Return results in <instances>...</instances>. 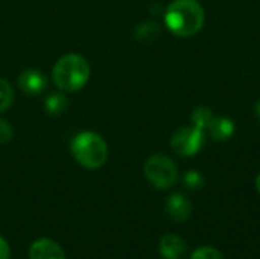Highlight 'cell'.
Masks as SVG:
<instances>
[{"mask_svg":"<svg viewBox=\"0 0 260 259\" xmlns=\"http://www.w3.org/2000/svg\"><path fill=\"white\" fill-rule=\"evenodd\" d=\"M165 21L177 37H192L204 24V8L197 0H174L166 9Z\"/></svg>","mask_w":260,"mask_h":259,"instance_id":"1","label":"cell"},{"mask_svg":"<svg viewBox=\"0 0 260 259\" xmlns=\"http://www.w3.org/2000/svg\"><path fill=\"white\" fill-rule=\"evenodd\" d=\"M52 76L61 90L78 92L87 84L90 78V67L87 60L81 55L69 53L56 61Z\"/></svg>","mask_w":260,"mask_h":259,"instance_id":"2","label":"cell"},{"mask_svg":"<svg viewBox=\"0 0 260 259\" xmlns=\"http://www.w3.org/2000/svg\"><path fill=\"white\" fill-rule=\"evenodd\" d=\"M72 154L81 166L87 169H98L108 159V147L99 134L84 131L73 139Z\"/></svg>","mask_w":260,"mask_h":259,"instance_id":"3","label":"cell"},{"mask_svg":"<svg viewBox=\"0 0 260 259\" xmlns=\"http://www.w3.org/2000/svg\"><path fill=\"white\" fill-rule=\"evenodd\" d=\"M145 176L152 186L168 189L177 183L178 171L171 157L165 154H154L145 163Z\"/></svg>","mask_w":260,"mask_h":259,"instance_id":"4","label":"cell"},{"mask_svg":"<svg viewBox=\"0 0 260 259\" xmlns=\"http://www.w3.org/2000/svg\"><path fill=\"white\" fill-rule=\"evenodd\" d=\"M204 130L198 127H183L175 131L171 145L174 151L180 156H193L204 147Z\"/></svg>","mask_w":260,"mask_h":259,"instance_id":"5","label":"cell"},{"mask_svg":"<svg viewBox=\"0 0 260 259\" xmlns=\"http://www.w3.org/2000/svg\"><path fill=\"white\" fill-rule=\"evenodd\" d=\"M29 259H66L59 244L49 238H40L32 243L29 249Z\"/></svg>","mask_w":260,"mask_h":259,"instance_id":"6","label":"cell"},{"mask_svg":"<svg viewBox=\"0 0 260 259\" xmlns=\"http://www.w3.org/2000/svg\"><path fill=\"white\" fill-rule=\"evenodd\" d=\"M165 209H166V214L169 215V218H172L174 221H178V223L186 221L192 212L190 202L183 194H172L168 198Z\"/></svg>","mask_w":260,"mask_h":259,"instance_id":"7","label":"cell"},{"mask_svg":"<svg viewBox=\"0 0 260 259\" xmlns=\"http://www.w3.org/2000/svg\"><path fill=\"white\" fill-rule=\"evenodd\" d=\"M18 85L27 95H38L46 89V76L40 70L27 69L20 73Z\"/></svg>","mask_w":260,"mask_h":259,"instance_id":"8","label":"cell"},{"mask_svg":"<svg viewBox=\"0 0 260 259\" xmlns=\"http://www.w3.org/2000/svg\"><path fill=\"white\" fill-rule=\"evenodd\" d=\"M158 252L165 259H181L186 255V243L181 237L168 234L160 240Z\"/></svg>","mask_w":260,"mask_h":259,"instance_id":"9","label":"cell"},{"mask_svg":"<svg viewBox=\"0 0 260 259\" xmlns=\"http://www.w3.org/2000/svg\"><path fill=\"white\" fill-rule=\"evenodd\" d=\"M206 130L209 131V134L215 140H225V139L232 137V134L235 133V124L229 118H224V116H216L215 118L213 116Z\"/></svg>","mask_w":260,"mask_h":259,"instance_id":"10","label":"cell"},{"mask_svg":"<svg viewBox=\"0 0 260 259\" xmlns=\"http://www.w3.org/2000/svg\"><path fill=\"white\" fill-rule=\"evenodd\" d=\"M44 107H46V111L49 114L58 116V114H62L67 110L69 102H67V98L66 96H62L59 93H53V95H50L44 101Z\"/></svg>","mask_w":260,"mask_h":259,"instance_id":"11","label":"cell"},{"mask_svg":"<svg viewBox=\"0 0 260 259\" xmlns=\"http://www.w3.org/2000/svg\"><path fill=\"white\" fill-rule=\"evenodd\" d=\"M160 32V27L157 23L154 21H145L142 24H139L137 31H136V37L140 40V41H151L154 40Z\"/></svg>","mask_w":260,"mask_h":259,"instance_id":"12","label":"cell"},{"mask_svg":"<svg viewBox=\"0 0 260 259\" xmlns=\"http://www.w3.org/2000/svg\"><path fill=\"white\" fill-rule=\"evenodd\" d=\"M212 118H213V113H212L210 108H207V107H198L193 111V114H192V122L195 124V127H198L201 130H206L209 127Z\"/></svg>","mask_w":260,"mask_h":259,"instance_id":"13","label":"cell"},{"mask_svg":"<svg viewBox=\"0 0 260 259\" xmlns=\"http://www.w3.org/2000/svg\"><path fill=\"white\" fill-rule=\"evenodd\" d=\"M14 99V90L6 79L0 78V113L8 110Z\"/></svg>","mask_w":260,"mask_h":259,"instance_id":"14","label":"cell"},{"mask_svg":"<svg viewBox=\"0 0 260 259\" xmlns=\"http://www.w3.org/2000/svg\"><path fill=\"white\" fill-rule=\"evenodd\" d=\"M190 259H225L224 255L215 247H200L197 249Z\"/></svg>","mask_w":260,"mask_h":259,"instance_id":"15","label":"cell"},{"mask_svg":"<svg viewBox=\"0 0 260 259\" xmlns=\"http://www.w3.org/2000/svg\"><path fill=\"white\" fill-rule=\"evenodd\" d=\"M184 185H186L189 189L197 191V189L203 188V185H204V177H203V174H200L198 171H187L186 176H184Z\"/></svg>","mask_w":260,"mask_h":259,"instance_id":"16","label":"cell"},{"mask_svg":"<svg viewBox=\"0 0 260 259\" xmlns=\"http://www.w3.org/2000/svg\"><path fill=\"white\" fill-rule=\"evenodd\" d=\"M11 137H12V128H11V125L6 121L0 119V143L9 142Z\"/></svg>","mask_w":260,"mask_h":259,"instance_id":"17","label":"cell"},{"mask_svg":"<svg viewBox=\"0 0 260 259\" xmlns=\"http://www.w3.org/2000/svg\"><path fill=\"white\" fill-rule=\"evenodd\" d=\"M11 258V249L9 244L5 241L3 237H0V259H9Z\"/></svg>","mask_w":260,"mask_h":259,"instance_id":"18","label":"cell"},{"mask_svg":"<svg viewBox=\"0 0 260 259\" xmlns=\"http://www.w3.org/2000/svg\"><path fill=\"white\" fill-rule=\"evenodd\" d=\"M256 114H257V119H259L260 122V102L256 105Z\"/></svg>","mask_w":260,"mask_h":259,"instance_id":"19","label":"cell"},{"mask_svg":"<svg viewBox=\"0 0 260 259\" xmlns=\"http://www.w3.org/2000/svg\"><path fill=\"white\" fill-rule=\"evenodd\" d=\"M256 188H257V191L260 192V174L257 176V179H256Z\"/></svg>","mask_w":260,"mask_h":259,"instance_id":"20","label":"cell"}]
</instances>
